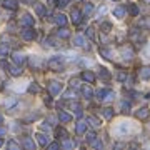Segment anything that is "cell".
Instances as JSON below:
<instances>
[{"label": "cell", "instance_id": "cell-1", "mask_svg": "<svg viewBox=\"0 0 150 150\" xmlns=\"http://www.w3.org/2000/svg\"><path fill=\"white\" fill-rule=\"evenodd\" d=\"M48 69L54 70V72H62V70L65 69L64 65V57H60V55H55V57H52V59L47 62Z\"/></svg>", "mask_w": 150, "mask_h": 150}, {"label": "cell", "instance_id": "cell-2", "mask_svg": "<svg viewBox=\"0 0 150 150\" xmlns=\"http://www.w3.org/2000/svg\"><path fill=\"white\" fill-rule=\"evenodd\" d=\"M113 97H115V93H113V90H110V88H100V90L97 92V98H98L100 102L110 100V98H113Z\"/></svg>", "mask_w": 150, "mask_h": 150}, {"label": "cell", "instance_id": "cell-3", "mask_svg": "<svg viewBox=\"0 0 150 150\" xmlns=\"http://www.w3.org/2000/svg\"><path fill=\"white\" fill-rule=\"evenodd\" d=\"M2 65H4V67L7 69V72H8L10 75H13V77H20L22 75V69L18 67V65H10V64H5V62H4Z\"/></svg>", "mask_w": 150, "mask_h": 150}, {"label": "cell", "instance_id": "cell-4", "mask_svg": "<svg viewBox=\"0 0 150 150\" xmlns=\"http://www.w3.org/2000/svg\"><path fill=\"white\" fill-rule=\"evenodd\" d=\"M35 37H37V32H35L32 27H27V28L22 30V38H23V40H33Z\"/></svg>", "mask_w": 150, "mask_h": 150}, {"label": "cell", "instance_id": "cell-5", "mask_svg": "<svg viewBox=\"0 0 150 150\" xmlns=\"http://www.w3.org/2000/svg\"><path fill=\"white\" fill-rule=\"evenodd\" d=\"M74 45L75 47H82V48H90V45H88V42H87L85 38L82 37V35H75L74 37Z\"/></svg>", "mask_w": 150, "mask_h": 150}, {"label": "cell", "instance_id": "cell-6", "mask_svg": "<svg viewBox=\"0 0 150 150\" xmlns=\"http://www.w3.org/2000/svg\"><path fill=\"white\" fill-rule=\"evenodd\" d=\"M130 132V125L129 122H122V123H118V127H117V134L120 135V137H125V135Z\"/></svg>", "mask_w": 150, "mask_h": 150}, {"label": "cell", "instance_id": "cell-7", "mask_svg": "<svg viewBox=\"0 0 150 150\" xmlns=\"http://www.w3.org/2000/svg\"><path fill=\"white\" fill-rule=\"evenodd\" d=\"M48 90L52 95H59L60 92H62V83L60 82H50L48 83Z\"/></svg>", "mask_w": 150, "mask_h": 150}, {"label": "cell", "instance_id": "cell-8", "mask_svg": "<svg viewBox=\"0 0 150 150\" xmlns=\"http://www.w3.org/2000/svg\"><path fill=\"white\" fill-rule=\"evenodd\" d=\"M80 77H82V80L87 82V83H93V82H95V75H93V72H90V70H83Z\"/></svg>", "mask_w": 150, "mask_h": 150}, {"label": "cell", "instance_id": "cell-9", "mask_svg": "<svg viewBox=\"0 0 150 150\" xmlns=\"http://www.w3.org/2000/svg\"><path fill=\"white\" fill-rule=\"evenodd\" d=\"M12 60H13L15 65H23L27 59H25V55L20 54V52H13V54H12Z\"/></svg>", "mask_w": 150, "mask_h": 150}, {"label": "cell", "instance_id": "cell-10", "mask_svg": "<svg viewBox=\"0 0 150 150\" xmlns=\"http://www.w3.org/2000/svg\"><path fill=\"white\" fill-rule=\"evenodd\" d=\"M22 25H25V27H33V23H35V18H33L30 13H25V15L22 17Z\"/></svg>", "mask_w": 150, "mask_h": 150}, {"label": "cell", "instance_id": "cell-11", "mask_svg": "<svg viewBox=\"0 0 150 150\" xmlns=\"http://www.w3.org/2000/svg\"><path fill=\"white\" fill-rule=\"evenodd\" d=\"M149 113H150V110L147 107H142V108H139L137 112H135V118H139V120H145V118L149 117Z\"/></svg>", "mask_w": 150, "mask_h": 150}, {"label": "cell", "instance_id": "cell-12", "mask_svg": "<svg viewBox=\"0 0 150 150\" xmlns=\"http://www.w3.org/2000/svg\"><path fill=\"white\" fill-rule=\"evenodd\" d=\"M120 54H122V57L125 60H132L134 59V50H132L130 47H122L120 48Z\"/></svg>", "mask_w": 150, "mask_h": 150}, {"label": "cell", "instance_id": "cell-13", "mask_svg": "<svg viewBox=\"0 0 150 150\" xmlns=\"http://www.w3.org/2000/svg\"><path fill=\"white\" fill-rule=\"evenodd\" d=\"M70 17H72V22H74L75 25H79V23L82 22V12L79 10V8H74L72 13H70Z\"/></svg>", "mask_w": 150, "mask_h": 150}, {"label": "cell", "instance_id": "cell-14", "mask_svg": "<svg viewBox=\"0 0 150 150\" xmlns=\"http://www.w3.org/2000/svg\"><path fill=\"white\" fill-rule=\"evenodd\" d=\"M139 75L142 80H150V65H145L139 70Z\"/></svg>", "mask_w": 150, "mask_h": 150}, {"label": "cell", "instance_id": "cell-15", "mask_svg": "<svg viewBox=\"0 0 150 150\" xmlns=\"http://www.w3.org/2000/svg\"><path fill=\"white\" fill-rule=\"evenodd\" d=\"M98 52H100V55H102L105 60H113V50H110V48H107V47H102Z\"/></svg>", "mask_w": 150, "mask_h": 150}, {"label": "cell", "instance_id": "cell-16", "mask_svg": "<svg viewBox=\"0 0 150 150\" xmlns=\"http://www.w3.org/2000/svg\"><path fill=\"white\" fill-rule=\"evenodd\" d=\"M54 20L59 27H65V25H67V17H65L64 13H57V15L54 17Z\"/></svg>", "mask_w": 150, "mask_h": 150}, {"label": "cell", "instance_id": "cell-17", "mask_svg": "<svg viewBox=\"0 0 150 150\" xmlns=\"http://www.w3.org/2000/svg\"><path fill=\"white\" fill-rule=\"evenodd\" d=\"M4 7L8 10H17L18 8V2L17 0H4Z\"/></svg>", "mask_w": 150, "mask_h": 150}, {"label": "cell", "instance_id": "cell-18", "mask_svg": "<svg viewBox=\"0 0 150 150\" xmlns=\"http://www.w3.org/2000/svg\"><path fill=\"white\" fill-rule=\"evenodd\" d=\"M22 145L27 150H35V144H33V140L30 139V137H25V139L22 140Z\"/></svg>", "mask_w": 150, "mask_h": 150}, {"label": "cell", "instance_id": "cell-19", "mask_svg": "<svg viewBox=\"0 0 150 150\" xmlns=\"http://www.w3.org/2000/svg\"><path fill=\"white\" fill-rule=\"evenodd\" d=\"M85 130H87V122L79 120L77 125H75V132H77V134H85Z\"/></svg>", "mask_w": 150, "mask_h": 150}, {"label": "cell", "instance_id": "cell-20", "mask_svg": "<svg viewBox=\"0 0 150 150\" xmlns=\"http://www.w3.org/2000/svg\"><path fill=\"white\" fill-rule=\"evenodd\" d=\"M59 120L62 123H67V122H70V120H72V115H69V113L64 112V110H59Z\"/></svg>", "mask_w": 150, "mask_h": 150}, {"label": "cell", "instance_id": "cell-21", "mask_svg": "<svg viewBox=\"0 0 150 150\" xmlns=\"http://www.w3.org/2000/svg\"><path fill=\"white\" fill-rule=\"evenodd\" d=\"M87 123H90L92 127H95V129H98V127L102 125L100 120H98L97 117H93V115H88V117H87Z\"/></svg>", "mask_w": 150, "mask_h": 150}, {"label": "cell", "instance_id": "cell-22", "mask_svg": "<svg viewBox=\"0 0 150 150\" xmlns=\"http://www.w3.org/2000/svg\"><path fill=\"white\" fill-rule=\"evenodd\" d=\"M57 37H60V38H69V37H70V30H67L65 27H60L59 30H57Z\"/></svg>", "mask_w": 150, "mask_h": 150}, {"label": "cell", "instance_id": "cell-23", "mask_svg": "<svg viewBox=\"0 0 150 150\" xmlns=\"http://www.w3.org/2000/svg\"><path fill=\"white\" fill-rule=\"evenodd\" d=\"M35 137H37V142L42 145V147H45V145L48 144V137H47L45 134H37Z\"/></svg>", "mask_w": 150, "mask_h": 150}, {"label": "cell", "instance_id": "cell-24", "mask_svg": "<svg viewBox=\"0 0 150 150\" xmlns=\"http://www.w3.org/2000/svg\"><path fill=\"white\" fill-rule=\"evenodd\" d=\"M113 15L117 17V18H123V15H125V8H123V7H115V8H113Z\"/></svg>", "mask_w": 150, "mask_h": 150}, {"label": "cell", "instance_id": "cell-25", "mask_svg": "<svg viewBox=\"0 0 150 150\" xmlns=\"http://www.w3.org/2000/svg\"><path fill=\"white\" fill-rule=\"evenodd\" d=\"M72 110H74L75 113V117H82V107H80V103H72Z\"/></svg>", "mask_w": 150, "mask_h": 150}, {"label": "cell", "instance_id": "cell-26", "mask_svg": "<svg viewBox=\"0 0 150 150\" xmlns=\"http://www.w3.org/2000/svg\"><path fill=\"white\" fill-rule=\"evenodd\" d=\"M7 55H10V48L7 47V43H2L0 45V57H7Z\"/></svg>", "mask_w": 150, "mask_h": 150}, {"label": "cell", "instance_id": "cell-27", "mask_svg": "<svg viewBox=\"0 0 150 150\" xmlns=\"http://www.w3.org/2000/svg\"><path fill=\"white\" fill-rule=\"evenodd\" d=\"M82 93H83V97L85 98H92V95H93V92H92V88L90 87H82Z\"/></svg>", "mask_w": 150, "mask_h": 150}, {"label": "cell", "instance_id": "cell-28", "mask_svg": "<svg viewBox=\"0 0 150 150\" xmlns=\"http://www.w3.org/2000/svg\"><path fill=\"white\" fill-rule=\"evenodd\" d=\"M103 115H105V118H107V120H112L113 115H115V113H113V108H110V107L103 108Z\"/></svg>", "mask_w": 150, "mask_h": 150}, {"label": "cell", "instance_id": "cell-29", "mask_svg": "<svg viewBox=\"0 0 150 150\" xmlns=\"http://www.w3.org/2000/svg\"><path fill=\"white\" fill-rule=\"evenodd\" d=\"M40 59H38V57H32V59H30V67H32V69H40Z\"/></svg>", "mask_w": 150, "mask_h": 150}, {"label": "cell", "instance_id": "cell-30", "mask_svg": "<svg viewBox=\"0 0 150 150\" xmlns=\"http://www.w3.org/2000/svg\"><path fill=\"white\" fill-rule=\"evenodd\" d=\"M45 47H57L59 43H57V40H55L54 37H48V38H45Z\"/></svg>", "mask_w": 150, "mask_h": 150}, {"label": "cell", "instance_id": "cell-31", "mask_svg": "<svg viewBox=\"0 0 150 150\" xmlns=\"http://www.w3.org/2000/svg\"><path fill=\"white\" fill-rule=\"evenodd\" d=\"M67 137H69V132L65 129H62V127L57 129V139H67Z\"/></svg>", "mask_w": 150, "mask_h": 150}, {"label": "cell", "instance_id": "cell-32", "mask_svg": "<svg viewBox=\"0 0 150 150\" xmlns=\"http://www.w3.org/2000/svg\"><path fill=\"white\" fill-rule=\"evenodd\" d=\"M85 35L90 38V40H95V28H93V27H87Z\"/></svg>", "mask_w": 150, "mask_h": 150}, {"label": "cell", "instance_id": "cell-33", "mask_svg": "<svg viewBox=\"0 0 150 150\" xmlns=\"http://www.w3.org/2000/svg\"><path fill=\"white\" fill-rule=\"evenodd\" d=\"M120 108H122L123 113H129V110H130V102H127V100H122V102H120Z\"/></svg>", "mask_w": 150, "mask_h": 150}, {"label": "cell", "instance_id": "cell-34", "mask_svg": "<svg viewBox=\"0 0 150 150\" xmlns=\"http://www.w3.org/2000/svg\"><path fill=\"white\" fill-rule=\"evenodd\" d=\"M38 92H40V87H38L35 82L28 85V93H38Z\"/></svg>", "mask_w": 150, "mask_h": 150}, {"label": "cell", "instance_id": "cell-35", "mask_svg": "<svg viewBox=\"0 0 150 150\" xmlns=\"http://www.w3.org/2000/svg\"><path fill=\"white\" fill-rule=\"evenodd\" d=\"M62 147H64V149H72L74 144H72V140L67 137V139H62Z\"/></svg>", "mask_w": 150, "mask_h": 150}, {"label": "cell", "instance_id": "cell-36", "mask_svg": "<svg viewBox=\"0 0 150 150\" xmlns=\"http://www.w3.org/2000/svg\"><path fill=\"white\" fill-rule=\"evenodd\" d=\"M15 103H17V98H7L5 102H4V105H5V108H12Z\"/></svg>", "mask_w": 150, "mask_h": 150}, {"label": "cell", "instance_id": "cell-37", "mask_svg": "<svg viewBox=\"0 0 150 150\" xmlns=\"http://www.w3.org/2000/svg\"><path fill=\"white\" fill-rule=\"evenodd\" d=\"M100 30H102L103 33H108L110 30H112V25H110L108 22H105V23H102V25H100Z\"/></svg>", "mask_w": 150, "mask_h": 150}, {"label": "cell", "instance_id": "cell-38", "mask_svg": "<svg viewBox=\"0 0 150 150\" xmlns=\"http://www.w3.org/2000/svg\"><path fill=\"white\" fill-rule=\"evenodd\" d=\"M98 75H100L102 79H110V74H108V70L105 69V67H100V72H98Z\"/></svg>", "mask_w": 150, "mask_h": 150}, {"label": "cell", "instance_id": "cell-39", "mask_svg": "<svg viewBox=\"0 0 150 150\" xmlns=\"http://www.w3.org/2000/svg\"><path fill=\"white\" fill-rule=\"evenodd\" d=\"M35 10H37V13L40 17H43L45 15V8H43V5L42 4H35Z\"/></svg>", "mask_w": 150, "mask_h": 150}, {"label": "cell", "instance_id": "cell-40", "mask_svg": "<svg viewBox=\"0 0 150 150\" xmlns=\"http://www.w3.org/2000/svg\"><path fill=\"white\" fill-rule=\"evenodd\" d=\"M7 147H8V149H12V150H20V145L17 144L15 140H10V142L7 144Z\"/></svg>", "mask_w": 150, "mask_h": 150}, {"label": "cell", "instance_id": "cell-41", "mask_svg": "<svg viewBox=\"0 0 150 150\" xmlns=\"http://www.w3.org/2000/svg\"><path fill=\"white\" fill-rule=\"evenodd\" d=\"M90 145L93 147V149H102V147H103V144H102V140H100V139H95Z\"/></svg>", "mask_w": 150, "mask_h": 150}, {"label": "cell", "instance_id": "cell-42", "mask_svg": "<svg viewBox=\"0 0 150 150\" xmlns=\"http://www.w3.org/2000/svg\"><path fill=\"white\" fill-rule=\"evenodd\" d=\"M129 10H130V13H132L134 17H137V15H139V8H137V5H135V4H130Z\"/></svg>", "mask_w": 150, "mask_h": 150}, {"label": "cell", "instance_id": "cell-43", "mask_svg": "<svg viewBox=\"0 0 150 150\" xmlns=\"http://www.w3.org/2000/svg\"><path fill=\"white\" fill-rule=\"evenodd\" d=\"M95 139H97L95 132H87V142H88V144H92Z\"/></svg>", "mask_w": 150, "mask_h": 150}, {"label": "cell", "instance_id": "cell-44", "mask_svg": "<svg viewBox=\"0 0 150 150\" xmlns=\"http://www.w3.org/2000/svg\"><path fill=\"white\" fill-rule=\"evenodd\" d=\"M92 10H93V5H92V4H85L83 13H85V15H90V13H92Z\"/></svg>", "mask_w": 150, "mask_h": 150}, {"label": "cell", "instance_id": "cell-45", "mask_svg": "<svg viewBox=\"0 0 150 150\" xmlns=\"http://www.w3.org/2000/svg\"><path fill=\"white\" fill-rule=\"evenodd\" d=\"M69 2L70 0H57V7H59V8H64V7L69 5Z\"/></svg>", "mask_w": 150, "mask_h": 150}, {"label": "cell", "instance_id": "cell-46", "mask_svg": "<svg viewBox=\"0 0 150 150\" xmlns=\"http://www.w3.org/2000/svg\"><path fill=\"white\" fill-rule=\"evenodd\" d=\"M64 98H75V92L74 90H67L64 93Z\"/></svg>", "mask_w": 150, "mask_h": 150}, {"label": "cell", "instance_id": "cell-47", "mask_svg": "<svg viewBox=\"0 0 150 150\" xmlns=\"http://www.w3.org/2000/svg\"><path fill=\"white\" fill-rule=\"evenodd\" d=\"M45 147H47V149H50V150H57V149L60 147V144H57V142H54V144H47Z\"/></svg>", "mask_w": 150, "mask_h": 150}, {"label": "cell", "instance_id": "cell-48", "mask_svg": "<svg viewBox=\"0 0 150 150\" xmlns=\"http://www.w3.org/2000/svg\"><path fill=\"white\" fill-rule=\"evenodd\" d=\"M117 79L120 82H125V80H127V74H125V72H120V74L117 75Z\"/></svg>", "mask_w": 150, "mask_h": 150}, {"label": "cell", "instance_id": "cell-49", "mask_svg": "<svg viewBox=\"0 0 150 150\" xmlns=\"http://www.w3.org/2000/svg\"><path fill=\"white\" fill-rule=\"evenodd\" d=\"M77 85H79V80H77V79H72V80H70V87L74 88V87H77Z\"/></svg>", "mask_w": 150, "mask_h": 150}, {"label": "cell", "instance_id": "cell-50", "mask_svg": "<svg viewBox=\"0 0 150 150\" xmlns=\"http://www.w3.org/2000/svg\"><path fill=\"white\" fill-rule=\"evenodd\" d=\"M5 134H7V129L4 127V125H0V137H4Z\"/></svg>", "mask_w": 150, "mask_h": 150}, {"label": "cell", "instance_id": "cell-51", "mask_svg": "<svg viewBox=\"0 0 150 150\" xmlns=\"http://www.w3.org/2000/svg\"><path fill=\"white\" fill-rule=\"evenodd\" d=\"M23 2H25L27 5H33V4H35V0H23Z\"/></svg>", "mask_w": 150, "mask_h": 150}, {"label": "cell", "instance_id": "cell-52", "mask_svg": "<svg viewBox=\"0 0 150 150\" xmlns=\"http://www.w3.org/2000/svg\"><path fill=\"white\" fill-rule=\"evenodd\" d=\"M43 100H45V103H50V102H52V98H50V97H45Z\"/></svg>", "mask_w": 150, "mask_h": 150}, {"label": "cell", "instance_id": "cell-53", "mask_svg": "<svg viewBox=\"0 0 150 150\" xmlns=\"http://www.w3.org/2000/svg\"><path fill=\"white\" fill-rule=\"evenodd\" d=\"M2 145H4V140H2V139H0V147H2Z\"/></svg>", "mask_w": 150, "mask_h": 150}, {"label": "cell", "instance_id": "cell-54", "mask_svg": "<svg viewBox=\"0 0 150 150\" xmlns=\"http://www.w3.org/2000/svg\"><path fill=\"white\" fill-rule=\"evenodd\" d=\"M0 122H2V115H0Z\"/></svg>", "mask_w": 150, "mask_h": 150}, {"label": "cell", "instance_id": "cell-55", "mask_svg": "<svg viewBox=\"0 0 150 150\" xmlns=\"http://www.w3.org/2000/svg\"><path fill=\"white\" fill-rule=\"evenodd\" d=\"M0 88H2V82H0Z\"/></svg>", "mask_w": 150, "mask_h": 150}, {"label": "cell", "instance_id": "cell-56", "mask_svg": "<svg viewBox=\"0 0 150 150\" xmlns=\"http://www.w3.org/2000/svg\"><path fill=\"white\" fill-rule=\"evenodd\" d=\"M77 2H82V0H77Z\"/></svg>", "mask_w": 150, "mask_h": 150}, {"label": "cell", "instance_id": "cell-57", "mask_svg": "<svg viewBox=\"0 0 150 150\" xmlns=\"http://www.w3.org/2000/svg\"><path fill=\"white\" fill-rule=\"evenodd\" d=\"M147 2H150V0H147Z\"/></svg>", "mask_w": 150, "mask_h": 150}]
</instances>
